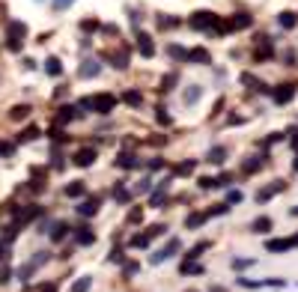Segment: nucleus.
Listing matches in <instances>:
<instances>
[{
	"mask_svg": "<svg viewBox=\"0 0 298 292\" xmlns=\"http://www.w3.org/2000/svg\"><path fill=\"white\" fill-rule=\"evenodd\" d=\"M36 137H39V128H36V125H27V128L18 134V143H30V140H36Z\"/></svg>",
	"mask_w": 298,
	"mask_h": 292,
	"instance_id": "20",
	"label": "nucleus"
},
{
	"mask_svg": "<svg viewBox=\"0 0 298 292\" xmlns=\"http://www.w3.org/2000/svg\"><path fill=\"white\" fill-rule=\"evenodd\" d=\"M140 215H143V209H131V215H128V221L134 224V221H140Z\"/></svg>",
	"mask_w": 298,
	"mask_h": 292,
	"instance_id": "44",
	"label": "nucleus"
},
{
	"mask_svg": "<svg viewBox=\"0 0 298 292\" xmlns=\"http://www.w3.org/2000/svg\"><path fill=\"white\" fill-rule=\"evenodd\" d=\"M75 116H78V107L66 104V107H60V113H57V122H60V125H66V122H72Z\"/></svg>",
	"mask_w": 298,
	"mask_h": 292,
	"instance_id": "16",
	"label": "nucleus"
},
{
	"mask_svg": "<svg viewBox=\"0 0 298 292\" xmlns=\"http://www.w3.org/2000/svg\"><path fill=\"white\" fill-rule=\"evenodd\" d=\"M113 197H116V203H128V200H131V194H128L125 188H116V191H113Z\"/></svg>",
	"mask_w": 298,
	"mask_h": 292,
	"instance_id": "36",
	"label": "nucleus"
},
{
	"mask_svg": "<svg viewBox=\"0 0 298 292\" xmlns=\"http://www.w3.org/2000/svg\"><path fill=\"white\" fill-rule=\"evenodd\" d=\"M0 155H12V146H9V143H0Z\"/></svg>",
	"mask_w": 298,
	"mask_h": 292,
	"instance_id": "47",
	"label": "nucleus"
},
{
	"mask_svg": "<svg viewBox=\"0 0 298 292\" xmlns=\"http://www.w3.org/2000/svg\"><path fill=\"white\" fill-rule=\"evenodd\" d=\"M45 260H48V254H36V257L27 263V266H21V269H18V278H21V281H27V278H30V275H33V272H36V269H39Z\"/></svg>",
	"mask_w": 298,
	"mask_h": 292,
	"instance_id": "6",
	"label": "nucleus"
},
{
	"mask_svg": "<svg viewBox=\"0 0 298 292\" xmlns=\"http://www.w3.org/2000/svg\"><path fill=\"white\" fill-rule=\"evenodd\" d=\"M179 248H182V242H179V239H170V242H167V245H164L161 251H155V254L149 257V263H152V266H158V263H164L167 257H173V254H176Z\"/></svg>",
	"mask_w": 298,
	"mask_h": 292,
	"instance_id": "3",
	"label": "nucleus"
},
{
	"mask_svg": "<svg viewBox=\"0 0 298 292\" xmlns=\"http://www.w3.org/2000/svg\"><path fill=\"white\" fill-rule=\"evenodd\" d=\"M84 191H87L84 182H72V185H66V194H69V197H84Z\"/></svg>",
	"mask_w": 298,
	"mask_h": 292,
	"instance_id": "26",
	"label": "nucleus"
},
{
	"mask_svg": "<svg viewBox=\"0 0 298 292\" xmlns=\"http://www.w3.org/2000/svg\"><path fill=\"white\" fill-rule=\"evenodd\" d=\"M230 212V203H221V206H215V209H209L206 215H227Z\"/></svg>",
	"mask_w": 298,
	"mask_h": 292,
	"instance_id": "37",
	"label": "nucleus"
},
{
	"mask_svg": "<svg viewBox=\"0 0 298 292\" xmlns=\"http://www.w3.org/2000/svg\"><path fill=\"white\" fill-rule=\"evenodd\" d=\"M93 161H96V149L87 146V149H78V152H75V164H78V167H90Z\"/></svg>",
	"mask_w": 298,
	"mask_h": 292,
	"instance_id": "8",
	"label": "nucleus"
},
{
	"mask_svg": "<svg viewBox=\"0 0 298 292\" xmlns=\"http://www.w3.org/2000/svg\"><path fill=\"white\" fill-rule=\"evenodd\" d=\"M45 72H48L51 78H60V75H63V66H60V60H57V57H48V60H45Z\"/></svg>",
	"mask_w": 298,
	"mask_h": 292,
	"instance_id": "17",
	"label": "nucleus"
},
{
	"mask_svg": "<svg viewBox=\"0 0 298 292\" xmlns=\"http://www.w3.org/2000/svg\"><path fill=\"white\" fill-rule=\"evenodd\" d=\"M296 245H298V236H296V239H293V248H296Z\"/></svg>",
	"mask_w": 298,
	"mask_h": 292,
	"instance_id": "49",
	"label": "nucleus"
},
{
	"mask_svg": "<svg viewBox=\"0 0 298 292\" xmlns=\"http://www.w3.org/2000/svg\"><path fill=\"white\" fill-rule=\"evenodd\" d=\"M122 101H125V104H131V107H140V104H143V96H140L137 90H128V93L122 96Z\"/></svg>",
	"mask_w": 298,
	"mask_h": 292,
	"instance_id": "19",
	"label": "nucleus"
},
{
	"mask_svg": "<svg viewBox=\"0 0 298 292\" xmlns=\"http://www.w3.org/2000/svg\"><path fill=\"white\" fill-rule=\"evenodd\" d=\"M90 287H93V278H90V275H84V278H78V281L72 284V290H69V292H87Z\"/></svg>",
	"mask_w": 298,
	"mask_h": 292,
	"instance_id": "22",
	"label": "nucleus"
},
{
	"mask_svg": "<svg viewBox=\"0 0 298 292\" xmlns=\"http://www.w3.org/2000/svg\"><path fill=\"white\" fill-rule=\"evenodd\" d=\"M66 233H69V227H66V224H57V227H54V233H51V239H54V242H63V239H66Z\"/></svg>",
	"mask_w": 298,
	"mask_h": 292,
	"instance_id": "31",
	"label": "nucleus"
},
{
	"mask_svg": "<svg viewBox=\"0 0 298 292\" xmlns=\"http://www.w3.org/2000/svg\"><path fill=\"white\" fill-rule=\"evenodd\" d=\"M137 191H140V194H146V191H152V179H143V182L137 185Z\"/></svg>",
	"mask_w": 298,
	"mask_h": 292,
	"instance_id": "42",
	"label": "nucleus"
},
{
	"mask_svg": "<svg viewBox=\"0 0 298 292\" xmlns=\"http://www.w3.org/2000/svg\"><path fill=\"white\" fill-rule=\"evenodd\" d=\"M158 24H161V27H164V30H167V27H176V24H179V21H176V18H158Z\"/></svg>",
	"mask_w": 298,
	"mask_h": 292,
	"instance_id": "40",
	"label": "nucleus"
},
{
	"mask_svg": "<svg viewBox=\"0 0 298 292\" xmlns=\"http://www.w3.org/2000/svg\"><path fill=\"white\" fill-rule=\"evenodd\" d=\"M24 36H27V24L24 21H9V27H6V45H9V51H18L21 48V42H24Z\"/></svg>",
	"mask_w": 298,
	"mask_h": 292,
	"instance_id": "1",
	"label": "nucleus"
},
{
	"mask_svg": "<svg viewBox=\"0 0 298 292\" xmlns=\"http://www.w3.org/2000/svg\"><path fill=\"white\" fill-rule=\"evenodd\" d=\"M284 188H287V182H281V179H278V182H272L269 188H260V191H257V203H266V200H272V197H275V194H281Z\"/></svg>",
	"mask_w": 298,
	"mask_h": 292,
	"instance_id": "5",
	"label": "nucleus"
},
{
	"mask_svg": "<svg viewBox=\"0 0 298 292\" xmlns=\"http://www.w3.org/2000/svg\"><path fill=\"white\" fill-rule=\"evenodd\" d=\"M293 96H296V84H281V87L275 90V101H278V104L293 101Z\"/></svg>",
	"mask_w": 298,
	"mask_h": 292,
	"instance_id": "7",
	"label": "nucleus"
},
{
	"mask_svg": "<svg viewBox=\"0 0 298 292\" xmlns=\"http://www.w3.org/2000/svg\"><path fill=\"white\" fill-rule=\"evenodd\" d=\"M296 170H298V158H296Z\"/></svg>",
	"mask_w": 298,
	"mask_h": 292,
	"instance_id": "51",
	"label": "nucleus"
},
{
	"mask_svg": "<svg viewBox=\"0 0 298 292\" xmlns=\"http://www.w3.org/2000/svg\"><path fill=\"white\" fill-rule=\"evenodd\" d=\"M81 27H84V30H96V27H99V21H84Z\"/></svg>",
	"mask_w": 298,
	"mask_h": 292,
	"instance_id": "46",
	"label": "nucleus"
},
{
	"mask_svg": "<svg viewBox=\"0 0 298 292\" xmlns=\"http://www.w3.org/2000/svg\"><path fill=\"white\" fill-rule=\"evenodd\" d=\"M158 122H161V125H170V113H164V107H158Z\"/></svg>",
	"mask_w": 298,
	"mask_h": 292,
	"instance_id": "41",
	"label": "nucleus"
},
{
	"mask_svg": "<svg viewBox=\"0 0 298 292\" xmlns=\"http://www.w3.org/2000/svg\"><path fill=\"white\" fill-rule=\"evenodd\" d=\"M167 54H170V57H176V60H188V51H182L179 45H170V48H167Z\"/></svg>",
	"mask_w": 298,
	"mask_h": 292,
	"instance_id": "32",
	"label": "nucleus"
},
{
	"mask_svg": "<svg viewBox=\"0 0 298 292\" xmlns=\"http://www.w3.org/2000/svg\"><path fill=\"white\" fill-rule=\"evenodd\" d=\"M72 3H75V0H54V9H57V12H63V9H69Z\"/></svg>",
	"mask_w": 298,
	"mask_h": 292,
	"instance_id": "39",
	"label": "nucleus"
},
{
	"mask_svg": "<svg viewBox=\"0 0 298 292\" xmlns=\"http://www.w3.org/2000/svg\"><path fill=\"white\" fill-rule=\"evenodd\" d=\"M224 155H227V149H224V146L209 149V161H212V164H221V161H224Z\"/></svg>",
	"mask_w": 298,
	"mask_h": 292,
	"instance_id": "25",
	"label": "nucleus"
},
{
	"mask_svg": "<svg viewBox=\"0 0 298 292\" xmlns=\"http://www.w3.org/2000/svg\"><path fill=\"white\" fill-rule=\"evenodd\" d=\"M194 170V161H182V164H176V173L179 176H185V173H191Z\"/></svg>",
	"mask_w": 298,
	"mask_h": 292,
	"instance_id": "35",
	"label": "nucleus"
},
{
	"mask_svg": "<svg viewBox=\"0 0 298 292\" xmlns=\"http://www.w3.org/2000/svg\"><path fill=\"white\" fill-rule=\"evenodd\" d=\"M116 167H122V170H131V167H137V158H134L131 152H125V155H119V158H116Z\"/></svg>",
	"mask_w": 298,
	"mask_h": 292,
	"instance_id": "21",
	"label": "nucleus"
},
{
	"mask_svg": "<svg viewBox=\"0 0 298 292\" xmlns=\"http://www.w3.org/2000/svg\"><path fill=\"white\" fill-rule=\"evenodd\" d=\"M206 218H209V215H203V212H197V215H188V218H185V227H188V230H191V227H200Z\"/></svg>",
	"mask_w": 298,
	"mask_h": 292,
	"instance_id": "27",
	"label": "nucleus"
},
{
	"mask_svg": "<svg viewBox=\"0 0 298 292\" xmlns=\"http://www.w3.org/2000/svg\"><path fill=\"white\" fill-rule=\"evenodd\" d=\"M188 60H191V63H197V66L212 63V57H209V51H206V48H191V51H188Z\"/></svg>",
	"mask_w": 298,
	"mask_h": 292,
	"instance_id": "10",
	"label": "nucleus"
},
{
	"mask_svg": "<svg viewBox=\"0 0 298 292\" xmlns=\"http://www.w3.org/2000/svg\"><path fill=\"white\" fill-rule=\"evenodd\" d=\"M254 266V260H233V269H248Z\"/></svg>",
	"mask_w": 298,
	"mask_h": 292,
	"instance_id": "43",
	"label": "nucleus"
},
{
	"mask_svg": "<svg viewBox=\"0 0 298 292\" xmlns=\"http://www.w3.org/2000/svg\"><path fill=\"white\" fill-rule=\"evenodd\" d=\"M215 21H218V15H215V12H209V9H200V12H194V15L188 18V24H191L194 30H212V27H215Z\"/></svg>",
	"mask_w": 298,
	"mask_h": 292,
	"instance_id": "2",
	"label": "nucleus"
},
{
	"mask_svg": "<svg viewBox=\"0 0 298 292\" xmlns=\"http://www.w3.org/2000/svg\"><path fill=\"white\" fill-rule=\"evenodd\" d=\"M242 81H245V84H251V90H266V87H263L254 75H242Z\"/></svg>",
	"mask_w": 298,
	"mask_h": 292,
	"instance_id": "34",
	"label": "nucleus"
},
{
	"mask_svg": "<svg viewBox=\"0 0 298 292\" xmlns=\"http://www.w3.org/2000/svg\"><path fill=\"white\" fill-rule=\"evenodd\" d=\"M290 248H293V239H272V242L266 245L269 254H284V251H290Z\"/></svg>",
	"mask_w": 298,
	"mask_h": 292,
	"instance_id": "11",
	"label": "nucleus"
},
{
	"mask_svg": "<svg viewBox=\"0 0 298 292\" xmlns=\"http://www.w3.org/2000/svg\"><path fill=\"white\" fill-rule=\"evenodd\" d=\"M242 200H245L242 191H230V197H227V203H242Z\"/></svg>",
	"mask_w": 298,
	"mask_h": 292,
	"instance_id": "38",
	"label": "nucleus"
},
{
	"mask_svg": "<svg viewBox=\"0 0 298 292\" xmlns=\"http://www.w3.org/2000/svg\"><path fill=\"white\" fill-rule=\"evenodd\" d=\"M137 51H140L143 57H152V54H155V45H152V39H149L146 33H137Z\"/></svg>",
	"mask_w": 298,
	"mask_h": 292,
	"instance_id": "9",
	"label": "nucleus"
},
{
	"mask_svg": "<svg viewBox=\"0 0 298 292\" xmlns=\"http://www.w3.org/2000/svg\"><path fill=\"white\" fill-rule=\"evenodd\" d=\"M293 215H296V218H298V206H296V209H293Z\"/></svg>",
	"mask_w": 298,
	"mask_h": 292,
	"instance_id": "50",
	"label": "nucleus"
},
{
	"mask_svg": "<svg viewBox=\"0 0 298 292\" xmlns=\"http://www.w3.org/2000/svg\"><path fill=\"white\" fill-rule=\"evenodd\" d=\"M182 98H185V104H197V101L203 98V87H197V84H194V87H188Z\"/></svg>",
	"mask_w": 298,
	"mask_h": 292,
	"instance_id": "15",
	"label": "nucleus"
},
{
	"mask_svg": "<svg viewBox=\"0 0 298 292\" xmlns=\"http://www.w3.org/2000/svg\"><path fill=\"white\" fill-rule=\"evenodd\" d=\"M278 21H281V27H287V30H290V27H296V24H298V15H296V12H284Z\"/></svg>",
	"mask_w": 298,
	"mask_h": 292,
	"instance_id": "24",
	"label": "nucleus"
},
{
	"mask_svg": "<svg viewBox=\"0 0 298 292\" xmlns=\"http://www.w3.org/2000/svg\"><path fill=\"white\" fill-rule=\"evenodd\" d=\"M99 72H101V63H96V60H87L81 66V78H96Z\"/></svg>",
	"mask_w": 298,
	"mask_h": 292,
	"instance_id": "14",
	"label": "nucleus"
},
{
	"mask_svg": "<svg viewBox=\"0 0 298 292\" xmlns=\"http://www.w3.org/2000/svg\"><path fill=\"white\" fill-rule=\"evenodd\" d=\"M260 167H263V158H257V155L245 161V173H254V170H260Z\"/></svg>",
	"mask_w": 298,
	"mask_h": 292,
	"instance_id": "30",
	"label": "nucleus"
},
{
	"mask_svg": "<svg viewBox=\"0 0 298 292\" xmlns=\"http://www.w3.org/2000/svg\"><path fill=\"white\" fill-rule=\"evenodd\" d=\"M99 206H101V203H99V197H90V200H84V203L78 206V212H81L84 218H90V215H96V212H99Z\"/></svg>",
	"mask_w": 298,
	"mask_h": 292,
	"instance_id": "12",
	"label": "nucleus"
},
{
	"mask_svg": "<svg viewBox=\"0 0 298 292\" xmlns=\"http://www.w3.org/2000/svg\"><path fill=\"white\" fill-rule=\"evenodd\" d=\"M110 263H122V251H119V248H113V254H110Z\"/></svg>",
	"mask_w": 298,
	"mask_h": 292,
	"instance_id": "45",
	"label": "nucleus"
},
{
	"mask_svg": "<svg viewBox=\"0 0 298 292\" xmlns=\"http://www.w3.org/2000/svg\"><path fill=\"white\" fill-rule=\"evenodd\" d=\"M149 242H152V236H149V233H137V236L131 239V245H134V248H149Z\"/></svg>",
	"mask_w": 298,
	"mask_h": 292,
	"instance_id": "29",
	"label": "nucleus"
},
{
	"mask_svg": "<svg viewBox=\"0 0 298 292\" xmlns=\"http://www.w3.org/2000/svg\"><path fill=\"white\" fill-rule=\"evenodd\" d=\"M75 242H78V245H93V242H96V233H93V230H87V227H81V230H78V236H75Z\"/></svg>",
	"mask_w": 298,
	"mask_h": 292,
	"instance_id": "18",
	"label": "nucleus"
},
{
	"mask_svg": "<svg viewBox=\"0 0 298 292\" xmlns=\"http://www.w3.org/2000/svg\"><path fill=\"white\" fill-rule=\"evenodd\" d=\"M113 104H116V98H113L110 93L93 96V110H96V113H110V110H113Z\"/></svg>",
	"mask_w": 298,
	"mask_h": 292,
	"instance_id": "4",
	"label": "nucleus"
},
{
	"mask_svg": "<svg viewBox=\"0 0 298 292\" xmlns=\"http://www.w3.org/2000/svg\"><path fill=\"white\" fill-rule=\"evenodd\" d=\"M30 113V107L27 104H18V107H12V119H24Z\"/></svg>",
	"mask_w": 298,
	"mask_h": 292,
	"instance_id": "33",
	"label": "nucleus"
},
{
	"mask_svg": "<svg viewBox=\"0 0 298 292\" xmlns=\"http://www.w3.org/2000/svg\"><path fill=\"white\" fill-rule=\"evenodd\" d=\"M6 281H9V272L3 269V272H0V284H6Z\"/></svg>",
	"mask_w": 298,
	"mask_h": 292,
	"instance_id": "48",
	"label": "nucleus"
},
{
	"mask_svg": "<svg viewBox=\"0 0 298 292\" xmlns=\"http://www.w3.org/2000/svg\"><path fill=\"white\" fill-rule=\"evenodd\" d=\"M272 230V218H257L254 221V233H269Z\"/></svg>",
	"mask_w": 298,
	"mask_h": 292,
	"instance_id": "28",
	"label": "nucleus"
},
{
	"mask_svg": "<svg viewBox=\"0 0 298 292\" xmlns=\"http://www.w3.org/2000/svg\"><path fill=\"white\" fill-rule=\"evenodd\" d=\"M266 57H272V42L263 36V42H260V48H257V60H266Z\"/></svg>",
	"mask_w": 298,
	"mask_h": 292,
	"instance_id": "23",
	"label": "nucleus"
},
{
	"mask_svg": "<svg viewBox=\"0 0 298 292\" xmlns=\"http://www.w3.org/2000/svg\"><path fill=\"white\" fill-rule=\"evenodd\" d=\"M251 24H254V18L245 15V12H239V15L230 18V27H233V30H245V27H251Z\"/></svg>",
	"mask_w": 298,
	"mask_h": 292,
	"instance_id": "13",
	"label": "nucleus"
}]
</instances>
